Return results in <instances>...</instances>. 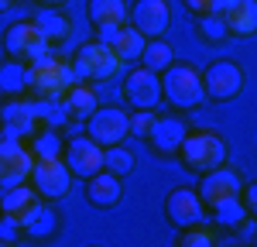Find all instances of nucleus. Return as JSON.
I'll use <instances>...</instances> for the list:
<instances>
[{
    "label": "nucleus",
    "mask_w": 257,
    "mask_h": 247,
    "mask_svg": "<svg viewBox=\"0 0 257 247\" xmlns=\"http://www.w3.org/2000/svg\"><path fill=\"white\" fill-rule=\"evenodd\" d=\"M161 100H168L178 110H192L206 100V89H202V72L189 62H172L161 69Z\"/></svg>",
    "instance_id": "nucleus-1"
},
{
    "label": "nucleus",
    "mask_w": 257,
    "mask_h": 247,
    "mask_svg": "<svg viewBox=\"0 0 257 247\" xmlns=\"http://www.w3.org/2000/svg\"><path fill=\"white\" fill-rule=\"evenodd\" d=\"M178 155H182V162L189 165L192 172H209V168H219L223 165L226 144L213 131H196V134L185 131V138L178 144Z\"/></svg>",
    "instance_id": "nucleus-2"
},
{
    "label": "nucleus",
    "mask_w": 257,
    "mask_h": 247,
    "mask_svg": "<svg viewBox=\"0 0 257 247\" xmlns=\"http://www.w3.org/2000/svg\"><path fill=\"white\" fill-rule=\"evenodd\" d=\"M72 69L69 65H62V62H55L48 52L45 55H38L35 59V65L28 69V89H35L38 96H45V100H59L62 93L72 86Z\"/></svg>",
    "instance_id": "nucleus-3"
},
{
    "label": "nucleus",
    "mask_w": 257,
    "mask_h": 247,
    "mask_svg": "<svg viewBox=\"0 0 257 247\" xmlns=\"http://www.w3.org/2000/svg\"><path fill=\"white\" fill-rule=\"evenodd\" d=\"M120 69H123V62L117 59V52L110 48V45H103V41H89V45H82L79 52H76V59H72V72L82 76V79H113Z\"/></svg>",
    "instance_id": "nucleus-4"
},
{
    "label": "nucleus",
    "mask_w": 257,
    "mask_h": 247,
    "mask_svg": "<svg viewBox=\"0 0 257 247\" xmlns=\"http://www.w3.org/2000/svg\"><path fill=\"white\" fill-rule=\"evenodd\" d=\"M69 165L59 158H35L31 165V172H28V179L35 185V192H38L41 199H62V196H69Z\"/></svg>",
    "instance_id": "nucleus-5"
},
{
    "label": "nucleus",
    "mask_w": 257,
    "mask_h": 247,
    "mask_svg": "<svg viewBox=\"0 0 257 247\" xmlns=\"http://www.w3.org/2000/svg\"><path fill=\"white\" fill-rule=\"evenodd\" d=\"M202 89H206V100H216V103L233 100L240 89H243V69L230 59L213 62L202 72Z\"/></svg>",
    "instance_id": "nucleus-6"
},
{
    "label": "nucleus",
    "mask_w": 257,
    "mask_h": 247,
    "mask_svg": "<svg viewBox=\"0 0 257 247\" xmlns=\"http://www.w3.org/2000/svg\"><path fill=\"white\" fill-rule=\"evenodd\" d=\"M86 134L99 144V148H110V144H120L131 131H127V113L117 110V106H103V110H93L89 117H86Z\"/></svg>",
    "instance_id": "nucleus-7"
},
{
    "label": "nucleus",
    "mask_w": 257,
    "mask_h": 247,
    "mask_svg": "<svg viewBox=\"0 0 257 247\" xmlns=\"http://www.w3.org/2000/svg\"><path fill=\"white\" fill-rule=\"evenodd\" d=\"M31 165H35L31 148H24L18 138H4L0 141V185L4 189L24 182L28 172H31Z\"/></svg>",
    "instance_id": "nucleus-8"
},
{
    "label": "nucleus",
    "mask_w": 257,
    "mask_h": 247,
    "mask_svg": "<svg viewBox=\"0 0 257 247\" xmlns=\"http://www.w3.org/2000/svg\"><path fill=\"white\" fill-rule=\"evenodd\" d=\"M206 179H202V189H199V199H202V206H219L226 203V199H233V196H240V189H243V179H240L233 168H209V172H202Z\"/></svg>",
    "instance_id": "nucleus-9"
},
{
    "label": "nucleus",
    "mask_w": 257,
    "mask_h": 247,
    "mask_svg": "<svg viewBox=\"0 0 257 247\" xmlns=\"http://www.w3.org/2000/svg\"><path fill=\"white\" fill-rule=\"evenodd\" d=\"M4 48H7L11 59H21V55L38 59V55L48 52V41L38 35V28H35L31 21H18V24H11V28L4 31Z\"/></svg>",
    "instance_id": "nucleus-10"
},
{
    "label": "nucleus",
    "mask_w": 257,
    "mask_h": 247,
    "mask_svg": "<svg viewBox=\"0 0 257 247\" xmlns=\"http://www.w3.org/2000/svg\"><path fill=\"white\" fill-rule=\"evenodd\" d=\"M123 96L134 103L138 110H155L161 103V79L158 72H148L144 65L134 69V72H127V79H123Z\"/></svg>",
    "instance_id": "nucleus-11"
},
{
    "label": "nucleus",
    "mask_w": 257,
    "mask_h": 247,
    "mask_svg": "<svg viewBox=\"0 0 257 247\" xmlns=\"http://www.w3.org/2000/svg\"><path fill=\"white\" fill-rule=\"evenodd\" d=\"M62 162L69 165V172H76V175H82V179H89L93 172L103 168V148H99L89 134H86V138H72L69 148H65V158H62Z\"/></svg>",
    "instance_id": "nucleus-12"
},
{
    "label": "nucleus",
    "mask_w": 257,
    "mask_h": 247,
    "mask_svg": "<svg viewBox=\"0 0 257 247\" xmlns=\"http://www.w3.org/2000/svg\"><path fill=\"white\" fill-rule=\"evenodd\" d=\"M165 216L172 226H196L202 223V199L192 189H172L165 199Z\"/></svg>",
    "instance_id": "nucleus-13"
},
{
    "label": "nucleus",
    "mask_w": 257,
    "mask_h": 247,
    "mask_svg": "<svg viewBox=\"0 0 257 247\" xmlns=\"http://www.w3.org/2000/svg\"><path fill=\"white\" fill-rule=\"evenodd\" d=\"M127 18L134 21V28L144 38H161L168 28V4L165 0H138Z\"/></svg>",
    "instance_id": "nucleus-14"
},
{
    "label": "nucleus",
    "mask_w": 257,
    "mask_h": 247,
    "mask_svg": "<svg viewBox=\"0 0 257 247\" xmlns=\"http://www.w3.org/2000/svg\"><path fill=\"white\" fill-rule=\"evenodd\" d=\"M0 120L7 124V138L31 134V131H35V124H38V103L11 96V100L0 106Z\"/></svg>",
    "instance_id": "nucleus-15"
},
{
    "label": "nucleus",
    "mask_w": 257,
    "mask_h": 247,
    "mask_svg": "<svg viewBox=\"0 0 257 247\" xmlns=\"http://www.w3.org/2000/svg\"><path fill=\"white\" fill-rule=\"evenodd\" d=\"M86 199L96 206V209H110V206H117L120 199H123L120 175L106 172V168L93 172V175H89V182H86Z\"/></svg>",
    "instance_id": "nucleus-16"
},
{
    "label": "nucleus",
    "mask_w": 257,
    "mask_h": 247,
    "mask_svg": "<svg viewBox=\"0 0 257 247\" xmlns=\"http://www.w3.org/2000/svg\"><path fill=\"white\" fill-rule=\"evenodd\" d=\"M219 18H223V24H226V35L247 38V35L257 31V4L254 0H230L226 11H223Z\"/></svg>",
    "instance_id": "nucleus-17"
},
{
    "label": "nucleus",
    "mask_w": 257,
    "mask_h": 247,
    "mask_svg": "<svg viewBox=\"0 0 257 247\" xmlns=\"http://www.w3.org/2000/svg\"><path fill=\"white\" fill-rule=\"evenodd\" d=\"M182 138H185V124L175 120V117H168V120H158V117H155L151 131H148V141L155 144L161 155H175Z\"/></svg>",
    "instance_id": "nucleus-18"
},
{
    "label": "nucleus",
    "mask_w": 257,
    "mask_h": 247,
    "mask_svg": "<svg viewBox=\"0 0 257 247\" xmlns=\"http://www.w3.org/2000/svg\"><path fill=\"white\" fill-rule=\"evenodd\" d=\"M59 100H62V106H65V113L76 117V120H86V117L96 110V93H93L89 86H79V82H72Z\"/></svg>",
    "instance_id": "nucleus-19"
},
{
    "label": "nucleus",
    "mask_w": 257,
    "mask_h": 247,
    "mask_svg": "<svg viewBox=\"0 0 257 247\" xmlns=\"http://www.w3.org/2000/svg\"><path fill=\"white\" fill-rule=\"evenodd\" d=\"M144 45H148V38L141 35L134 24H131V28H123V24H120L117 38L110 41V48L117 52V59H120V62H138V59H141V52H144Z\"/></svg>",
    "instance_id": "nucleus-20"
},
{
    "label": "nucleus",
    "mask_w": 257,
    "mask_h": 247,
    "mask_svg": "<svg viewBox=\"0 0 257 247\" xmlns=\"http://www.w3.org/2000/svg\"><path fill=\"white\" fill-rule=\"evenodd\" d=\"M86 14L93 24H123L127 21V4L123 0H89L86 4Z\"/></svg>",
    "instance_id": "nucleus-21"
},
{
    "label": "nucleus",
    "mask_w": 257,
    "mask_h": 247,
    "mask_svg": "<svg viewBox=\"0 0 257 247\" xmlns=\"http://www.w3.org/2000/svg\"><path fill=\"white\" fill-rule=\"evenodd\" d=\"M35 199H38L35 185H28V182L7 185V189H4V196H0V209H4V216H18L21 209H28Z\"/></svg>",
    "instance_id": "nucleus-22"
},
{
    "label": "nucleus",
    "mask_w": 257,
    "mask_h": 247,
    "mask_svg": "<svg viewBox=\"0 0 257 247\" xmlns=\"http://www.w3.org/2000/svg\"><path fill=\"white\" fill-rule=\"evenodd\" d=\"M31 24L38 28V35L48 41V45H52V41H62L65 35H69V18L59 14V11H41Z\"/></svg>",
    "instance_id": "nucleus-23"
},
{
    "label": "nucleus",
    "mask_w": 257,
    "mask_h": 247,
    "mask_svg": "<svg viewBox=\"0 0 257 247\" xmlns=\"http://www.w3.org/2000/svg\"><path fill=\"white\" fill-rule=\"evenodd\" d=\"M28 89V65L21 62H4L0 65V93L4 96H21Z\"/></svg>",
    "instance_id": "nucleus-24"
},
{
    "label": "nucleus",
    "mask_w": 257,
    "mask_h": 247,
    "mask_svg": "<svg viewBox=\"0 0 257 247\" xmlns=\"http://www.w3.org/2000/svg\"><path fill=\"white\" fill-rule=\"evenodd\" d=\"M172 62H175L172 45H165V41H158V38H148L144 52H141V65H144L148 72H161V69L172 65Z\"/></svg>",
    "instance_id": "nucleus-25"
},
{
    "label": "nucleus",
    "mask_w": 257,
    "mask_h": 247,
    "mask_svg": "<svg viewBox=\"0 0 257 247\" xmlns=\"http://www.w3.org/2000/svg\"><path fill=\"white\" fill-rule=\"evenodd\" d=\"M31 155L35 158H59L62 155V138L55 127H48V131H38L35 138H31Z\"/></svg>",
    "instance_id": "nucleus-26"
},
{
    "label": "nucleus",
    "mask_w": 257,
    "mask_h": 247,
    "mask_svg": "<svg viewBox=\"0 0 257 247\" xmlns=\"http://www.w3.org/2000/svg\"><path fill=\"white\" fill-rule=\"evenodd\" d=\"M103 168L113 172V175H127L134 168V155L120 144H110V148H103Z\"/></svg>",
    "instance_id": "nucleus-27"
},
{
    "label": "nucleus",
    "mask_w": 257,
    "mask_h": 247,
    "mask_svg": "<svg viewBox=\"0 0 257 247\" xmlns=\"http://www.w3.org/2000/svg\"><path fill=\"white\" fill-rule=\"evenodd\" d=\"M213 209H216V223L219 226H237L243 216H250V209L240 203V196H233V199H226V203L213 206Z\"/></svg>",
    "instance_id": "nucleus-28"
},
{
    "label": "nucleus",
    "mask_w": 257,
    "mask_h": 247,
    "mask_svg": "<svg viewBox=\"0 0 257 247\" xmlns=\"http://www.w3.org/2000/svg\"><path fill=\"white\" fill-rule=\"evenodd\" d=\"M199 35L209 41H223L226 38V24L219 14H199Z\"/></svg>",
    "instance_id": "nucleus-29"
},
{
    "label": "nucleus",
    "mask_w": 257,
    "mask_h": 247,
    "mask_svg": "<svg viewBox=\"0 0 257 247\" xmlns=\"http://www.w3.org/2000/svg\"><path fill=\"white\" fill-rule=\"evenodd\" d=\"M24 230H28V233H31V237H48V233H52V230H55V213H52V209H45V206H41L38 213H35V220H31V223L24 226Z\"/></svg>",
    "instance_id": "nucleus-30"
},
{
    "label": "nucleus",
    "mask_w": 257,
    "mask_h": 247,
    "mask_svg": "<svg viewBox=\"0 0 257 247\" xmlns=\"http://www.w3.org/2000/svg\"><path fill=\"white\" fill-rule=\"evenodd\" d=\"M189 233L182 237V247H213L216 244V237H213V230H206V226H185Z\"/></svg>",
    "instance_id": "nucleus-31"
},
{
    "label": "nucleus",
    "mask_w": 257,
    "mask_h": 247,
    "mask_svg": "<svg viewBox=\"0 0 257 247\" xmlns=\"http://www.w3.org/2000/svg\"><path fill=\"white\" fill-rule=\"evenodd\" d=\"M151 124H155V113H151V110H138L134 117H127V131L138 134V138H148Z\"/></svg>",
    "instance_id": "nucleus-32"
},
{
    "label": "nucleus",
    "mask_w": 257,
    "mask_h": 247,
    "mask_svg": "<svg viewBox=\"0 0 257 247\" xmlns=\"http://www.w3.org/2000/svg\"><path fill=\"white\" fill-rule=\"evenodd\" d=\"M226 4H230V0H185V7L196 11V14H223Z\"/></svg>",
    "instance_id": "nucleus-33"
},
{
    "label": "nucleus",
    "mask_w": 257,
    "mask_h": 247,
    "mask_svg": "<svg viewBox=\"0 0 257 247\" xmlns=\"http://www.w3.org/2000/svg\"><path fill=\"white\" fill-rule=\"evenodd\" d=\"M18 233H21V226L11 220V216H0V240L4 244H11V240H18Z\"/></svg>",
    "instance_id": "nucleus-34"
},
{
    "label": "nucleus",
    "mask_w": 257,
    "mask_h": 247,
    "mask_svg": "<svg viewBox=\"0 0 257 247\" xmlns=\"http://www.w3.org/2000/svg\"><path fill=\"white\" fill-rule=\"evenodd\" d=\"M117 31H120V24H99V35H96V41L110 45V41L117 38Z\"/></svg>",
    "instance_id": "nucleus-35"
},
{
    "label": "nucleus",
    "mask_w": 257,
    "mask_h": 247,
    "mask_svg": "<svg viewBox=\"0 0 257 247\" xmlns=\"http://www.w3.org/2000/svg\"><path fill=\"white\" fill-rule=\"evenodd\" d=\"M7 7H11V0H0V11H7Z\"/></svg>",
    "instance_id": "nucleus-36"
},
{
    "label": "nucleus",
    "mask_w": 257,
    "mask_h": 247,
    "mask_svg": "<svg viewBox=\"0 0 257 247\" xmlns=\"http://www.w3.org/2000/svg\"><path fill=\"white\" fill-rule=\"evenodd\" d=\"M45 4H65V0H45Z\"/></svg>",
    "instance_id": "nucleus-37"
}]
</instances>
